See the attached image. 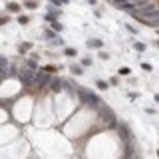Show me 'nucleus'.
<instances>
[{
  "label": "nucleus",
  "mask_w": 159,
  "mask_h": 159,
  "mask_svg": "<svg viewBox=\"0 0 159 159\" xmlns=\"http://www.w3.org/2000/svg\"><path fill=\"white\" fill-rule=\"evenodd\" d=\"M82 64H84V66H92V60H89V58H84Z\"/></svg>",
  "instance_id": "1a4fd4ad"
},
{
  "label": "nucleus",
  "mask_w": 159,
  "mask_h": 159,
  "mask_svg": "<svg viewBox=\"0 0 159 159\" xmlns=\"http://www.w3.org/2000/svg\"><path fill=\"white\" fill-rule=\"evenodd\" d=\"M0 68H2V70H6V68H8V60L4 58V56H0Z\"/></svg>",
  "instance_id": "7ed1b4c3"
},
{
  "label": "nucleus",
  "mask_w": 159,
  "mask_h": 159,
  "mask_svg": "<svg viewBox=\"0 0 159 159\" xmlns=\"http://www.w3.org/2000/svg\"><path fill=\"white\" fill-rule=\"evenodd\" d=\"M88 46L89 48H102V40H89Z\"/></svg>",
  "instance_id": "f03ea898"
},
{
  "label": "nucleus",
  "mask_w": 159,
  "mask_h": 159,
  "mask_svg": "<svg viewBox=\"0 0 159 159\" xmlns=\"http://www.w3.org/2000/svg\"><path fill=\"white\" fill-rule=\"evenodd\" d=\"M64 54H66V56H76V50H74V48H66Z\"/></svg>",
  "instance_id": "20e7f679"
},
{
  "label": "nucleus",
  "mask_w": 159,
  "mask_h": 159,
  "mask_svg": "<svg viewBox=\"0 0 159 159\" xmlns=\"http://www.w3.org/2000/svg\"><path fill=\"white\" fill-rule=\"evenodd\" d=\"M70 0H52V4H68Z\"/></svg>",
  "instance_id": "9d476101"
},
{
  "label": "nucleus",
  "mask_w": 159,
  "mask_h": 159,
  "mask_svg": "<svg viewBox=\"0 0 159 159\" xmlns=\"http://www.w3.org/2000/svg\"><path fill=\"white\" fill-rule=\"evenodd\" d=\"M36 80H38V84H46V82H50V78H48L44 72H42V74H38V78H36Z\"/></svg>",
  "instance_id": "f257e3e1"
},
{
  "label": "nucleus",
  "mask_w": 159,
  "mask_h": 159,
  "mask_svg": "<svg viewBox=\"0 0 159 159\" xmlns=\"http://www.w3.org/2000/svg\"><path fill=\"white\" fill-rule=\"evenodd\" d=\"M135 50H137V52H143V50H145V44L137 42V44H135Z\"/></svg>",
  "instance_id": "423d86ee"
},
{
  "label": "nucleus",
  "mask_w": 159,
  "mask_h": 159,
  "mask_svg": "<svg viewBox=\"0 0 159 159\" xmlns=\"http://www.w3.org/2000/svg\"><path fill=\"white\" fill-rule=\"evenodd\" d=\"M28 48H30V44L26 42V44H22V48H20V50H22V52H26V50H28Z\"/></svg>",
  "instance_id": "ddd939ff"
},
{
  "label": "nucleus",
  "mask_w": 159,
  "mask_h": 159,
  "mask_svg": "<svg viewBox=\"0 0 159 159\" xmlns=\"http://www.w3.org/2000/svg\"><path fill=\"white\" fill-rule=\"evenodd\" d=\"M18 22H20V24H26V22H28V18H26V16H20V18H18Z\"/></svg>",
  "instance_id": "9b49d317"
},
{
  "label": "nucleus",
  "mask_w": 159,
  "mask_h": 159,
  "mask_svg": "<svg viewBox=\"0 0 159 159\" xmlns=\"http://www.w3.org/2000/svg\"><path fill=\"white\" fill-rule=\"evenodd\" d=\"M98 88L99 89H107V84L106 82H98Z\"/></svg>",
  "instance_id": "6e6552de"
},
{
  "label": "nucleus",
  "mask_w": 159,
  "mask_h": 159,
  "mask_svg": "<svg viewBox=\"0 0 159 159\" xmlns=\"http://www.w3.org/2000/svg\"><path fill=\"white\" fill-rule=\"evenodd\" d=\"M60 86H62V82H54V84H52L54 89H60Z\"/></svg>",
  "instance_id": "f8f14e48"
},
{
  "label": "nucleus",
  "mask_w": 159,
  "mask_h": 159,
  "mask_svg": "<svg viewBox=\"0 0 159 159\" xmlns=\"http://www.w3.org/2000/svg\"><path fill=\"white\" fill-rule=\"evenodd\" d=\"M8 10H10V12H18V4L10 2V4H8Z\"/></svg>",
  "instance_id": "39448f33"
},
{
  "label": "nucleus",
  "mask_w": 159,
  "mask_h": 159,
  "mask_svg": "<svg viewBox=\"0 0 159 159\" xmlns=\"http://www.w3.org/2000/svg\"><path fill=\"white\" fill-rule=\"evenodd\" d=\"M26 6H28V8H36V6H38V2H34V0H28Z\"/></svg>",
  "instance_id": "0eeeda50"
},
{
  "label": "nucleus",
  "mask_w": 159,
  "mask_h": 159,
  "mask_svg": "<svg viewBox=\"0 0 159 159\" xmlns=\"http://www.w3.org/2000/svg\"><path fill=\"white\" fill-rule=\"evenodd\" d=\"M99 58H102V60H107L109 56H107V52H102V54H99Z\"/></svg>",
  "instance_id": "4468645a"
}]
</instances>
